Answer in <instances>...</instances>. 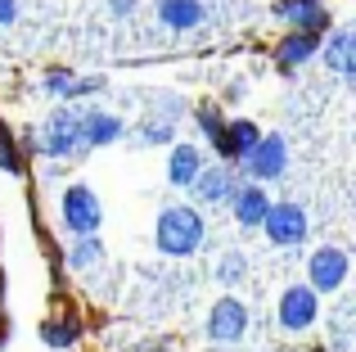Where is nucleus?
<instances>
[{
    "label": "nucleus",
    "instance_id": "nucleus-1",
    "mask_svg": "<svg viewBox=\"0 0 356 352\" xmlns=\"http://www.w3.org/2000/svg\"><path fill=\"white\" fill-rule=\"evenodd\" d=\"M203 235H208V226H203L199 208L172 203V208L158 212V226H154L158 253H167V257H190V253H199V248H203Z\"/></svg>",
    "mask_w": 356,
    "mask_h": 352
},
{
    "label": "nucleus",
    "instance_id": "nucleus-2",
    "mask_svg": "<svg viewBox=\"0 0 356 352\" xmlns=\"http://www.w3.org/2000/svg\"><path fill=\"white\" fill-rule=\"evenodd\" d=\"M59 221L72 235H95L99 221H104V208H99L95 190H90V185H68L63 199H59Z\"/></svg>",
    "mask_w": 356,
    "mask_h": 352
},
{
    "label": "nucleus",
    "instance_id": "nucleus-3",
    "mask_svg": "<svg viewBox=\"0 0 356 352\" xmlns=\"http://www.w3.org/2000/svg\"><path fill=\"white\" fill-rule=\"evenodd\" d=\"M81 109H54L50 113V122H45V141H41V150L50 154V159H72V154H81L86 145H81Z\"/></svg>",
    "mask_w": 356,
    "mask_h": 352
},
{
    "label": "nucleus",
    "instance_id": "nucleus-4",
    "mask_svg": "<svg viewBox=\"0 0 356 352\" xmlns=\"http://www.w3.org/2000/svg\"><path fill=\"white\" fill-rule=\"evenodd\" d=\"M348 271H352V257H348V248H334V244H321L312 253V262H307V275H312V289L316 294H334V289H343L348 285Z\"/></svg>",
    "mask_w": 356,
    "mask_h": 352
},
{
    "label": "nucleus",
    "instance_id": "nucleus-5",
    "mask_svg": "<svg viewBox=\"0 0 356 352\" xmlns=\"http://www.w3.org/2000/svg\"><path fill=\"white\" fill-rule=\"evenodd\" d=\"M239 163H243V172H248L257 185L275 181V176H284V168H289V141L284 136H257V145H252Z\"/></svg>",
    "mask_w": 356,
    "mask_h": 352
},
{
    "label": "nucleus",
    "instance_id": "nucleus-6",
    "mask_svg": "<svg viewBox=\"0 0 356 352\" xmlns=\"http://www.w3.org/2000/svg\"><path fill=\"white\" fill-rule=\"evenodd\" d=\"M261 230L270 235V244L280 248H293L307 239V208H298V203H270L266 217H261Z\"/></svg>",
    "mask_w": 356,
    "mask_h": 352
},
{
    "label": "nucleus",
    "instance_id": "nucleus-7",
    "mask_svg": "<svg viewBox=\"0 0 356 352\" xmlns=\"http://www.w3.org/2000/svg\"><path fill=\"white\" fill-rule=\"evenodd\" d=\"M243 330H248V307H243L239 298L212 303L208 321H203V335H208L212 344H235V339H243Z\"/></svg>",
    "mask_w": 356,
    "mask_h": 352
},
{
    "label": "nucleus",
    "instance_id": "nucleus-8",
    "mask_svg": "<svg viewBox=\"0 0 356 352\" xmlns=\"http://www.w3.org/2000/svg\"><path fill=\"white\" fill-rule=\"evenodd\" d=\"M316 317H321V298H316L312 285H289V289L280 294V330L298 335V330H307Z\"/></svg>",
    "mask_w": 356,
    "mask_h": 352
},
{
    "label": "nucleus",
    "instance_id": "nucleus-9",
    "mask_svg": "<svg viewBox=\"0 0 356 352\" xmlns=\"http://www.w3.org/2000/svg\"><path fill=\"white\" fill-rule=\"evenodd\" d=\"M239 190L235 172L230 168H199V176H194L190 194L203 203V208H221V203H230V194Z\"/></svg>",
    "mask_w": 356,
    "mask_h": 352
},
{
    "label": "nucleus",
    "instance_id": "nucleus-10",
    "mask_svg": "<svg viewBox=\"0 0 356 352\" xmlns=\"http://www.w3.org/2000/svg\"><path fill=\"white\" fill-rule=\"evenodd\" d=\"M275 14L293 23V32H321L325 36V5L321 0H275Z\"/></svg>",
    "mask_w": 356,
    "mask_h": 352
},
{
    "label": "nucleus",
    "instance_id": "nucleus-11",
    "mask_svg": "<svg viewBox=\"0 0 356 352\" xmlns=\"http://www.w3.org/2000/svg\"><path fill=\"white\" fill-rule=\"evenodd\" d=\"M230 208H235V221H239V226L252 230V226H261L270 199H266V190H261V185H239V190L230 194Z\"/></svg>",
    "mask_w": 356,
    "mask_h": 352
},
{
    "label": "nucleus",
    "instance_id": "nucleus-12",
    "mask_svg": "<svg viewBox=\"0 0 356 352\" xmlns=\"http://www.w3.org/2000/svg\"><path fill=\"white\" fill-rule=\"evenodd\" d=\"M203 168V154L194 150V145H172V159H167V181L176 185V190H190L194 176Z\"/></svg>",
    "mask_w": 356,
    "mask_h": 352
},
{
    "label": "nucleus",
    "instance_id": "nucleus-13",
    "mask_svg": "<svg viewBox=\"0 0 356 352\" xmlns=\"http://www.w3.org/2000/svg\"><path fill=\"white\" fill-rule=\"evenodd\" d=\"M316 50H321V32H289L275 50V63L280 68H298V63H307Z\"/></svg>",
    "mask_w": 356,
    "mask_h": 352
},
{
    "label": "nucleus",
    "instance_id": "nucleus-14",
    "mask_svg": "<svg viewBox=\"0 0 356 352\" xmlns=\"http://www.w3.org/2000/svg\"><path fill=\"white\" fill-rule=\"evenodd\" d=\"M257 127L248 122V118H239V122H226V131H221V141H217V154L221 159H243V154L257 145Z\"/></svg>",
    "mask_w": 356,
    "mask_h": 352
},
{
    "label": "nucleus",
    "instance_id": "nucleus-15",
    "mask_svg": "<svg viewBox=\"0 0 356 352\" xmlns=\"http://www.w3.org/2000/svg\"><path fill=\"white\" fill-rule=\"evenodd\" d=\"M118 136H122V118H113V113H86L81 118V145H86V150L113 145Z\"/></svg>",
    "mask_w": 356,
    "mask_h": 352
},
{
    "label": "nucleus",
    "instance_id": "nucleus-16",
    "mask_svg": "<svg viewBox=\"0 0 356 352\" xmlns=\"http://www.w3.org/2000/svg\"><path fill=\"white\" fill-rule=\"evenodd\" d=\"M158 18L167 27H176V32H185V27L203 23V5L199 0H158Z\"/></svg>",
    "mask_w": 356,
    "mask_h": 352
},
{
    "label": "nucleus",
    "instance_id": "nucleus-17",
    "mask_svg": "<svg viewBox=\"0 0 356 352\" xmlns=\"http://www.w3.org/2000/svg\"><path fill=\"white\" fill-rule=\"evenodd\" d=\"M325 63L330 68H339L343 77H356V59H352V32H334V41L325 45Z\"/></svg>",
    "mask_w": 356,
    "mask_h": 352
},
{
    "label": "nucleus",
    "instance_id": "nucleus-18",
    "mask_svg": "<svg viewBox=\"0 0 356 352\" xmlns=\"http://www.w3.org/2000/svg\"><path fill=\"white\" fill-rule=\"evenodd\" d=\"M99 262H104V244L95 235H81V244H72V253H68V266L72 271H90Z\"/></svg>",
    "mask_w": 356,
    "mask_h": 352
},
{
    "label": "nucleus",
    "instance_id": "nucleus-19",
    "mask_svg": "<svg viewBox=\"0 0 356 352\" xmlns=\"http://www.w3.org/2000/svg\"><path fill=\"white\" fill-rule=\"evenodd\" d=\"M41 339L50 348H72V344H77V326H72V321H45Z\"/></svg>",
    "mask_w": 356,
    "mask_h": 352
},
{
    "label": "nucleus",
    "instance_id": "nucleus-20",
    "mask_svg": "<svg viewBox=\"0 0 356 352\" xmlns=\"http://www.w3.org/2000/svg\"><path fill=\"white\" fill-rule=\"evenodd\" d=\"M140 141H145V145H172L176 141V122H167V118H149V122L140 127Z\"/></svg>",
    "mask_w": 356,
    "mask_h": 352
},
{
    "label": "nucleus",
    "instance_id": "nucleus-21",
    "mask_svg": "<svg viewBox=\"0 0 356 352\" xmlns=\"http://www.w3.org/2000/svg\"><path fill=\"white\" fill-rule=\"evenodd\" d=\"M334 344H339V352L352 348V298L334 312Z\"/></svg>",
    "mask_w": 356,
    "mask_h": 352
},
{
    "label": "nucleus",
    "instance_id": "nucleus-22",
    "mask_svg": "<svg viewBox=\"0 0 356 352\" xmlns=\"http://www.w3.org/2000/svg\"><path fill=\"white\" fill-rule=\"evenodd\" d=\"M243 275H248V262H243L239 253H226V257L217 262V280H221V285H239Z\"/></svg>",
    "mask_w": 356,
    "mask_h": 352
},
{
    "label": "nucleus",
    "instance_id": "nucleus-23",
    "mask_svg": "<svg viewBox=\"0 0 356 352\" xmlns=\"http://www.w3.org/2000/svg\"><path fill=\"white\" fill-rule=\"evenodd\" d=\"M194 118H199L203 136H208V141H212V150H217L221 131H226V118H221V113H217V109H212V104H203V109H199V113H194Z\"/></svg>",
    "mask_w": 356,
    "mask_h": 352
},
{
    "label": "nucleus",
    "instance_id": "nucleus-24",
    "mask_svg": "<svg viewBox=\"0 0 356 352\" xmlns=\"http://www.w3.org/2000/svg\"><path fill=\"white\" fill-rule=\"evenodd\" d=\"M0 172H18V150H14V136L5 131V122H0Z\"/></svg>",
    "mask_w": 356,
    "mask_h": 352
},
{
    "label": "nucleus",
    "instance_id": "nucleus-25",
    "mask_svg": "<svg viewBox=\"0 0 356 352\" xmlns=\"http://www.w3.org/2000/svg\"><path fill=\"white\" fill-rule=\"evenodd\" d=\"M72 72H63V68H54V72H45V90H50V95H63L68 99V90H72Z\"/></svg>",
    "mask_w": 356,
    "mask_h": 352
},
{
    "label": "nucleus",
    "instance_id": "nucleus-26",
    "mask_svg": "<svg viewBox=\"0 0 356 352\" xmlns=\"http://www.w3.org/2000/svg\"><path fill=\"white\" fill-rule=\"evenodd\" d=\"M95 90H104V77H77L68 90V99H81V95H95Z\"/></svg>",
    "mask_w": 356,
    "mask_h": 352
},
{
    "label": "nucleus",
    "instance_id": "nucleus-27",
    "mask_svg": "<svg viewBox=\"0 0 356 352\" xmlns=\"http://www.w3.org/2000/svg\"><path fill=\"white\" fill-rule=\"evenodd\" d=\"M14 14H18V9H14V0H0V27H5V23H14Z\"/></svg>",
    "mask_w": 356,
    "mask_h": 352
},
{
    "label": "nucleus",
    "instance_id": "nucleus-28",
    "mask_svg": "<svg viewBox=\"0 0 356 352\" xmlns=\"http://www.w3.org/2000/svg\"><path fill=\"white\" fill-rule=\"evenodd\" d=\"M0 298H5V285H0Z\"/></svg>",
    "mask_w": 356,
    "mask_h": 352
}]
</instances>
